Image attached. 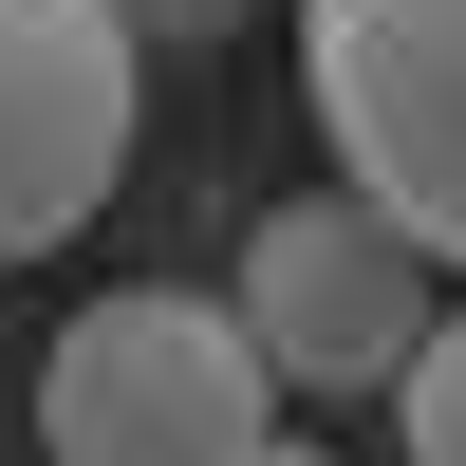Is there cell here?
Segmentation results:
<instances>
[{
  "label": "cell",
  "mask_w": 466,
  "mask_h": 466,
  "mask_svg": "<svg viewBox=\"0 0 466 466\" xmlns=\"http://www.w3.org/2000/svg\"><path fill=\"white\" fill-rule=\"evenodd\" d=\"M131 37H206V19H243V0H112Z\"/></svg>",
  "instance_id": "obj_6"
},
{
  "label": "cell",
  "mask_w": 466,
  "mask_h": 466,
  "mask_svg": "<svg viewBox=\"0 0 466 466\" xmlns=\"http://www.w3.org/2000/svg\"><path fill=\"white\" fill-rule=\"evenodd\" d=\"M299 94L336 187H373L466 280V0H299Z\"/></svg>",
  "instance_id": "obj_2"
},
{
  "label": "cell",
  "mask_w": 466,
  "mask_h": 466,
  "mask_svg": "<svg viewBox=\"0 0 466 466\" xmlns=\"http://www.w3.org/2000/svg\"><path fill=\"white\" fill-rule=\"evenodd\" d=\"M392 430H410V466H466V299L430 318V355L392 373Z\"/></svg>",
  "instance_id": "obj_5"
},
{
  "label": "cell",
  "mask_w": 466,
  "mask_h": 466,
  "mask_svg": "<svg viewBox=\"0 0 466 466\" xmlns=\"http://www.w3.org/2000/svg\"><path fill=\"white\" fill-rule=\"evenodd\" d=\"M131 56L112 0H0V280L56 261L131 168Z\"/></svg>",
  "instance_id": "obj_4"
},
{
  "label": "cell",
  "mask_w": 466,
  "mask_h": 466,
  "mask_svg": "<svg viewBox=\"0 0 466 466\" xmlns=\"http://www.w3.org/2000/svg\"><path fill=\"white\" fill-rule=\"evenodd\" d=\"M243 318H261V355H280V392H318V410H392V373L430 355V318H448V261L410 243L373 187H299V206H261L243 224Z\"/></svg>",
  "instance_id": "obj_3"
},
{
  "label": "cell",
  "mask_w": 466,
  "mask_h": 466,
  "mask_svg": "<svg viewBox=\"0 0 466 466\" xmlns=\"http://www.w3.org/2000/svg\"><path fill=\"white\" fill-rule=\"evenodd\" d=\"M280 448V355L243 299L131 280L94 318H56L37 355V466H261Z\"/></svg>",
  "instance_id": "obj_1"
},
{
  "label": "cell",
  "mask_w": 466,
  "mask_h": 466,
  "mask_svg": "<svg viewBox=\"0 0 466 466\" xmlns=\"http://www.w3.org/2000/svg\"><path fill=\"white\" fill-rule=\"evenodd\" d=\"M261 466H336V448H261Z\"/></svg>",
  "instance_id": "obj_7"
}]
</instances>
